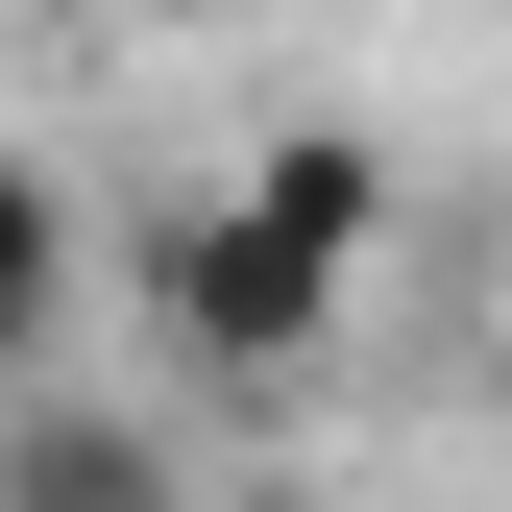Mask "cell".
Here are the masks:
<instances>
[{
    "mask_svg": "<svg viewBox=\"0 0 512 512\" xmlns=\"http://www.w3.org/2000/svg\"><path fill=\"white\" fill-rule=\"evenodd\" d=\"M342 293H366V244L317 220V196H269V171L147 220V342H171V366H220V391H293V366L342 342Z\"/></svg>",
    "mask_w": 512,
    "mask_h": 512,
    "instance_id": "6da1fadb",
    "label": "cell"
},
{
    "mask_svg": "<svg viewBox=\"0 0 512 512\" xmlns=\"http://www.w3.org/2000/svg\"><path fill=\"white\" fill-rule=\"evenodd\" d=\"M0 512H171V439H147V415H98V391H25Z\"/></svg>",
    "mask_w": 512,
    "mask_h": 512,
    "instance_id": "7a4b0ae2",
    "label": "cell"
},
{
    "mask_svg": "<svg viewBox=\"0 0 512 512\" xmlns=\"http://www.w3.org/2000/svg\"><path fill=\"white\" fill-rule=\"evenodd\" d=\"M74 269H98V244H74V196H49V171H25V196H0V342H74Z\"/></svg>",
    "mask_w": 512,
    "mask_h": 512,
    "instance_id": "3957f363",
    "label": "cell"
},
{
    "mask_svg": "<svg viewBox=\"0 0 512 512\" xmlns=\"http://www.w3.org/2000/svg\"><path fill=\"white\" fill-rule=\"evenodd\" d=\"M269 196H317L342 244H391V147H366V122H269Z\"/></svg>",
    "mask_w": 512,
    "mask_h": 512,
    "instance_id": "277c9868",
    "label": "cell"
},
{
    "mask_svg": "<svg viewBox=\"0 0 512 512\" xmlns=\"http://www.w3.org/2000/svg\"><path fill=\"white\" fill-rule=\"evenodd\" d=\"M122 25H171V0H122Z\"/></svg>",
    "mask_w": 512,
    "mask_h": 512,
    "instance_id": "5b68a950",
    "label": "cell"
}]
</instances>
